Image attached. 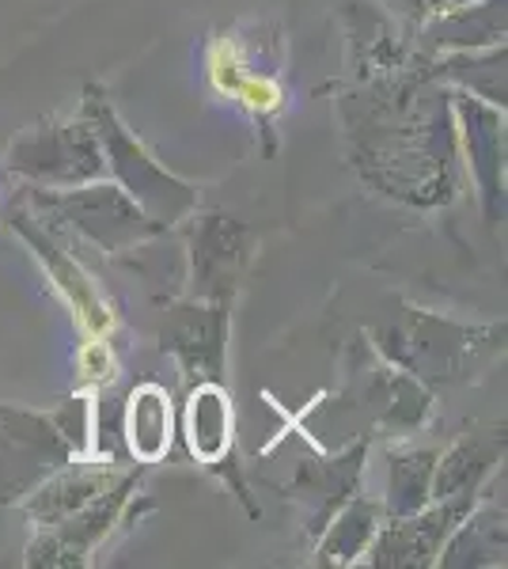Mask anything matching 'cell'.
I'll return each mask as SVG.
<instances>
[{
  "instance_id": "obj_1",
  "label": "cell",
  "mask_w": 508,
  "mask_h": 569,
  "mask_svg": "<svg viewBox=\"0 0 508 569\" xmlns=\"http://www.w3.org/2000/svg\"><path fill=\"white\" fill-rule=\"evenodd\" d=\"M335 107L346 160L368 187L414 209H437L456 198L451 88L437 80L429 53L414 46L391 61L346 66Z\"/></svg>"
},
{
  "instance_id": "obj_2",
  "label": "cell",
  "mask_w": 508,
  "mask_h": 569,
  "mask_svg": "<svg viewBox=\"0 0 508 569\" xmlns=\"http://www.w3.org/2000/svg\"><path fill=\"white\" fill-rule=\"evenodd\" d=\"M372 346L384 361L421 380L425 388L467 383L505 350V319L459 323L440 311L395 300V311L372 330Z\"/></svg>"
},
{
  "instance_id": "obj_3",
  "label": "cell",
  "mask_w": 508,
  "mask_h": 569,
  "mask_svg": "<svg viewBox=\"0 0 508 569\" xmlns=\"http://www.w3.org/2000/svg\"><path fill=\"white\" fill-rule=\"evenodd\" d=\"M289 42L270 20H239L220 27L206 42V80L225 103H232L266 141V152H277V122L289 107Z\"/></svg>"
},
{
  "instance_id": "obj_4",
  "label": "cell",
  "mask_w": 508,
  "mask_h": 569,
  "mask_svg": "<svg viewBox=\"0 0 508 569\" xmlns=\"http://www.w3.org/2000/svg\"><path fill=\"white\" fill-rule=\"evenodd\" d=\"M77 456H96V399H69L61 410L0 402V509L20 505Z\"/></svg>"
},
{
  "instance_id": "obj_5",
  "label": "cell",
  "mask_w": 508,
  "mask_h": 569,
  "mask_svg": "<svg viewBox=\"0 0 508 569\" xmlns=\"http://www.w3.org/2000/svg\"><path fill=\"white\" fill-rule=\"evenodd\" d=\"M80 114L91 122L99 137V149L107 160V179L118 182L137 206L163 228H175L198 209V190L179 176H171L156 156L145 149V141L122 122V114L110 103L107 88L88 84L84 99H80Z\"/></svg>"
},
{
  "instance_id": "obj_6",
  "label": "cell",
  "mask_w": 508,
  "mask_h": 569,
  "mask_svg": "<svg viewBox=\"0 0 508 569\" xmlns=\"http://www.w3.org/2000/svg\"><path fill=\"white\" fill-rule=\"evenodd\" d=\"M23 190L27 194L20 201L31 213L46 217L53 228L77 236V240L91 243L103 254L137 251L141 243L168 232L160 220H152L110 179H96L72 190H39V187H23Z\"/></svg>"
},
{
  "instance_id": "obj_7",
  "label": "cell",
  "mask_w": 508,
  "mask_h": 569,
  "mask_svg": "<svg viewBox=\"0 0 508 569\" xmlns=\"http://www.w3.org/2000/svg\"><path fill=\"white\" fill-rule=\"evenodd\" d=\"M4 168L23 179V187L39 190H72L107 179L103 149L84 114L42 118L20 130L4 149Z\"/></svg>"
},
{
  "instance_id": "obj_8",
  "label": "cell",
  "mask_w": 508,
  "mask_h": 569,
  "mask_svg": "<svg viewBox=\"0 0 508 569\" xmlns=\"http://www.w3.org/2000/svg\"><path fill=\"white\" fill-rule=\"evenodd\" d=\"M338 407L365 418L368 437H414L432 418V391L395 369L391 361H384L372 342H357L349 383L338 395Z\"/></svg>"
},
{
  "instance_id": "obj_9",
  "label": "cell",
  "mask_w": 508,
  "mask_h": 569,
  "mask_svg": "<svg viewBox=\"0 0 508 569\" xmlns=\"http://www.w3.org/2000/svg\"><path fill=\"white\" fill-rule=\"evenodd\" d=\"M182 240H187V297L232 305L258 251L255 228L225 209H193Z\"/></svg>"
},
{
  "instance_id": "obj_10",
  "label": "cell",
  "mask_w": 508,
  "mask_h": 569,
  "mask_svg": "<svg viewBox=\"0 0 508 569\" xmlns=\"http://www.w3.org/2000/svg\"><path fill=\"white\" fill-rule=\"evenodd\" d=\"M145 463L129 467L114 486H107L96 501L80 505L58 525L34 528V539L27 543V566H88L99 547L110 543L118 525L133 517V501L141 498Z\"/></svg>"
},
{
  "instance_id": "obj_11",
  "label": "cell",
  "mask_w": 508,
  "mask_h": 569,
  "mask_svg": "<svg viewBox=\"0 0 508 569\" xmlns=\"http://www.w3.org/2000/svg\"><path fill=\"white\" fill-rule=\"evenodd\" d=\"M8 224L20 232V240L31 247L34 259L42 262V270L50 273L53 292L69 305L72 319H77L80 330H84V338L110 342V338H114V327H118V316H114V308H110V300L103 297V289H99V281L77 262V254L64 251V247L50 236L46 220L34 217L23 201H12V206H8Z\"/></svg>"
},
{
  "instance_id": "obj_12",
  "label": "cell",
  "mask_w": 508,
  "mask_h": 569,
  "mask_svg": "<svg viewBox=\"0 0 508 569\" xmlns=\"http://www.w3.org/2000/svg\"><path fill=\"white\" fill-rule=\"evenodd\" d=\"M228 319H232V305H220V300L182 297L168 308L160 327V350L179 361L187 388L206 380L225 383Z\"/></svg>"
},
{
  "instance_id": "obj_13",
  "label": "cell",
  "mask_w": 508,
  "mask_h": 569,
  "mask_svg": "<svg viewBox=\"0 0 508 569\" xmlns=\"http://www.w3.org/2000/svg\"><path fill=\"white\" fill-rule=\"evenodd\" d=\"M456 141L467 152V171L489 224L505 217V107H494L470 91L451 88Z\"/></svg>"
},
{
  "instance_id": "obj_14",
  "label": "cell",
  "mask_w": 508,
  "mask_h": 569,
  "mask_svg": "<svg viewBox=\"0 0 508 569\" xmlns=\"http://www.w3.org/2000/svg\"><path fill=\"white\" fill-rule=\"evenodd\" d=\"M482 493L429 501L425 509L410 512V517H384L380 531L372 536V547H368V566H395V569L437 566L440 547L448 543V536L475 509Z\"/></svg>"
},
{
  "instance_id": "obj_15",
  "label": "cell",
  "mask_w": 508,
  "mask_h": 569,
  "mask_svg": "<svg viewBox=\"0 0 508 569\" xmlns=\"http://www.w3.org/2000/svg\"><path fill=\"white\" fill-rule=\"evenodd\" d=\"M368 448L372 437H357L341 445L335 456H319V460H300L292 482L285 486V498L300 509L303 528L316 539L327 520L360 490V475H365Z\"/></svg>"
},
{
  "instance_id": "obj_16",
  "label": "cell",
  "mask_w": 508,
  "mask_h": 569,
  "mask_svg": "<svg viewBox=\"0 0 508 569\" xmlns=\"http://www.w3.org/2000/svg\"><path fill=\"white\" fill-rule=\"evenodd\" d=\"M182 433H187V448L198 463L220 471L232 479V490L247 501L251 517H258V505H251L243 479L236 475L232 456V395L220 380H206L187 388V415H182Z\"/></svg>"
},
{
  "instance_id": "obj_17",
  "label": "cell",
  "mask_w": 508,
  "mask_h": 569,
  "mask_svg": "<svg viewBox=\"0 0 508 569\" xmlns=\"http://www.w3.org/2000/svg\"><path fill=\"white\" fill-rule=\"evenodd\" d=\"M501 460H505V426L467 429L459 440H451L445 452H437V467H432V501L482 493L486 479H494Z\"/></svg>"
},
{
  "instance_id": "obj_18",
  "label": "cell",
  "mask_w": 508,
  "mask_h": 569,
  "mask_svg": "<svg viewBox=\"0 0 508 569\" xmlns=\"http://www.w3.org/2000/svg\"><path fill=\"white\" fill-rule=\"evenodd\" d=\"M494 42H505V0H470L445 16H432L414 31V46L429 58Z\"/></svg>"
},
{
  "instance_id": "obj_19",
  "label": "cell",
  "mask_w": 508,
  "mask_h": 569,
  "mask_svg": "<svg viewBox=\"0 0 508 569\" xmlns=\"http://www.w3.org/2000/svg\"><path fill=\"white\" fill-rule=\"evenodd\" d=\"M380 525H384V505L365 498V493H353L316 536V562L322 566L360 562V555H368Z\"/></svg>"
},
{
  "instance_id": "obj_20",
  "label": "cell",
  "mask_w": 508,
  "mask_h": 569,
  "mask_svg": "<svg viewBox=\"0 0 508 569\" xmlns=\"http://www.w3.org/2000/svg\"><path fill=\"white\" fill-rule=\"evenodd\" d=\"M486 498V493H482ZM478 498L440 547L437 566H501L505 562V505Z\"/></svg>"
},
{
  "instance_id": "obj_21",
  "label": "cell",
  "mask_w": 508,
  "mask_h": 569,
  "mask_svg": "<svg viewBox=\"0 0 508 569\" xmlns=\"http://www.w3.org/2000/svg\"><path fill=\"white\" fill-rule=\"evenodd\" d=\"M175 433V418H171V395L160 383H141L129 395L126 407V440L129 452L137 463L152 467L168 456Z\"/></svg>"
},
{
  "instance_id": "obj_22",
  "label": "cell",
  "mask_w": 508,
  "mask_h": 569,
  "mask_svg": "<svg viewBox=\"0 0 508 569\" xmlns=\"http://www.w3.org/2000/svg\"><path fill=\"white\" fill-rule=\"evenodd\" d=\"M432 72H437L440 84L470 91V96L486 99L494 107H505V42L437 53Z\"/></svg>"
},
{
  "instance_id": "obj_23",
  "label": "cell",
  "mask_w": 508,
  "mask_h": 569,
  "mask_svg": "<svg viewBox=\"0 0 508 569\" xmlns=\"http://www.w3.org/2000/svg\"><path fill=\"white\" fill-rule=\"evenodd\" d=\"M432 467L437 448H391L387 452V498L384 517H410L432 501Z\"/></svg>"
},
{
  "instance_id": "obj_24",
  "label": "cell",
  "mask_w": 508,
  "mask_h": 569,
  "mask_svg": "<svg viewBox=\"0 0 508 569\" xmlns=\"http://www.w3.org/2000/svg\"><path fill=\"white\" fill-rule=\"evenodd\" d=\"M459 4H470V0H384V8H391V16L399 20V27L410 39L421 23H429L432 16H445Z\"/></svg>"
}]
</instances>
